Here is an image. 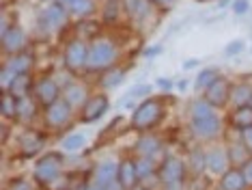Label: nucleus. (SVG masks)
<instances>
[{
    "instance_id": "23",
    "label": "nucleus",
    "mask_w": 252,
    "mask_h": 190,
    "mask_svg": "<svg viewBox=\"0 0 252 190\" xmlns=\"http://www.w3.org/2000/svg\"><path fill=\"white\" fill-rule=\"evenodd\" d=\"M123 9L129 13V17L134 20H142L149 13V4L147 0H123Z\"/></svg>"
},
{
    "instance_id": "3",
    "label": "nucleus",
    "mask_w": 252,
    "mask_h": 190,
    "mask_svg": "<svg viewBox=\"0 0 252 190\" xmlns=\"http://www.w3.org/2000/svg\"><path fill=\"white\" fill-rule=\"evenodd\" d=\"M117 61V48L110 39H95L89 45L87 69H108Z\"/></svg>"
},
{
    "instance_id": "10",
    "label": "nucleus",
    "mask_w": 252,
    "mask_h": 190,
    "mask_svg": "<svg viewBox=\"0 0 252 190\" xmlns=\"http://www.w3.org/2000/svg\"><path fill=\"white\" fill-rule=\"evenodd\" d=\"M69 117H71V104L67 100H59L52 106L45 108V123L50 128H61V125H65L69 121Z\"/></svg>"
},
{
    "instance_id": "29",
    "label": "nucleus",
    "mask_w": 252,
    "mask_h": 190,
    "mask_svg": "<svg viewBox=\"0 0 252 190\" xmlns=\"http://www.w3.org/2000/svg\"><path fill=\"white\" fill-rule=\"evenodd\" d=\"M65 152H69V153H76V152H80V149L84 147V136L82 134H69L63 141V145H61Z\"/></svg>"
},
{
    "instance_id": "30",
    "label": "nucleus",
    "mask_w": 252,
    "mask_h": 190,
    "mask_svg": "<svg viewBox=\"0 0 252 190\" xmlns=\"http://www.w3.org/2000/svg\"><path fill=\"white\" fill-rule=\"evenodd\" d=\"M69 9H71V13H73V15H80V17H84V15L93 13L95 4H93V0H76V2H73Z\"/></svg>"
},
{
    "instance_id": "1",
    "label": "nucleus",
    "mask_w": 252,
    "mask_h": 190,
    "mask_svg": "<svg viewBox=\"0 0 252 190\" xmlns=\"http://www.w3.org/2000/svg\"><path fill=\"white\" fill-rule=\"evenodd\" d=\"M190 117H192V128L194 134L200 138H216L220 136V119L214 113V106L207 100H198L190 106Z\"/></svg>"
},
{
    "instance_id": "8",
    "label": "nucleus",
    "mask_w": 252,
    "mask_h": 190,
    "mask_svg": "<svg viewBox=\"0 0 252 190\" xmlns=\"http://www.w3.org/2000/svg\"><path fill=\"white\" fill-rule=\"evenodd\" d=\"M205 100H207L214 108H224L228 100H231V84L224 78H218L214 84L205 89Z\"/></svg>"
},
{
    "instance_id": "42",
    "label": "nucleus",
    "mask_w": 252,
    "mask_h": 190,
    "mask_svg": "<svg viewBox=\"0 0 252 190\" xmlns=\"http://www.w3.org/2000/svg\"><path fill=\"white\" fill-rule=\"evenodd\" d=\"M194 65H196V61H194V59H190V61L183 63V67H186V69H190V67H194Z\"/></svg>"
},
{
    "instance_id": "31",
    "label": "nucleus",
    "mask_w": 252,
    "mask_h": 190,
    "mask_svg": "<svg viewBox=\"0 0 252 190\" xmlns=\"http://www.w3.org/2000/svg\"><path fill=\"white\" fill-rule=\"evenodd\" d=\"M228 158H231V164H244L246 160H250L252 155H248L242 149V145H233L231 152H228Z\"/></svg>"
},
{
    "instance_id": "20",
    "label": "nucleus",
    "mask_w": 252,
    "mask_h": 190,
    "mask_svg": "<svg viewBox=\"0 0 252 190\" xmlns=\"http://www.w3.org/2000/svg\"><path fill=\"white\" fill-rule=\"evenodd\" d=\"M41 136L35 134V132H24L20 138V145H22V153L24 155H32L41 149Z\"/></svg>"
},
{
    "instance_id": "21",
    "label": "nucleus",
    "mask_w": 252,
    "mask_h": 190,
    "mask_svg": "<svg viewBox=\"0 0 252 190\" xmlns=\"http://www.w3.org/2000/svg\"><path fill=\"white\" fill-rule=\"evenodd\" d=\"M37 114V102L31 95L18 100V119L20 121H31Z\"/></svg>"
},
{
    "instance_id": "27",
    "label": "nucleus",
    "mask_w": 252,
    "mask_h": 190,
    "mask_svg": "<svg viewBox=\"0 0 252 190\" xmlns=\"http://www.w3.org/2000/svg\"><path fill=\"white\" fill-rule=\"evenodd\" d=\"M123 78H125L123 69H110V72H106L104 78H101V86H104V89H112V86L121 84Z\"/></svg>"
},
{
    "instance_id": "9",
    "label": "nucleus",
    "mask_w": 252,
    "mask_h": 190,
    "mask_svg": "<svg viewBox=\"0 0 252 190\" xmlns=\"http://www.w3.org/2000/svg\"><path fill=\"white\" fill-rule=\"evenodd\" d=\"M108 106H110V102H108L106 95L89 97V100L82 104V114H80V119H82L84 123H93V121H97L99 117H104V113L108 111Z\"/></svg>"
},
{
    "instance_id": "17",
    "label": "nucleus",
    "mask_w": 252,
    "mask_h": 190,
    "mask_svg": "<svg viewBox=\"0 0 252 190\" xmlns=\"http://www.w3.org/2000/svg\"><path fill=\"white\" fill-rule=\"evenodd\" d=\"M231 123L235 130H244V132L252 128V106L250 104L235 108V113L231 114Z\"/></svg>"
},
{
    "instance_id": "13",
    "label": "nucleus",
    "mask_w": 252,
    "mask_h": 190,
    "mask_svg": "<svg viewBox=\"0 0 252 190\" xmlns=\"http://www.w3.org/2000/svg\"><path fill=\"white\" fill-rule=\"evenodd\" d=\"M117 180L121 182L123 190H131L136 186V182H138V173H136V162L134 160H121Z\"/></svg>"
},
{
    "instance_id": "19",
    "label": "nucleus",
    "mask_w": 252,
    "mask_h": 190,
    "mask_svg": "<svg viewBox=\"0 0 252 190\" xmlns=\"http://www.w3.org/2000/svg\"><path fill=\"white\" fill-rule=\"evenodd\" d=\"M136 152H138L142 158H153L156 152H159V141L156 136H151V134L140 136L138 143H136Z\"/></svg>"
},
{
    "instance_id": "22",
    "label": "nucleus",
    "mask_w": 252,
    "mask_h": 190,
    "mask_svg": "<svg viewBox=\"0 0 252 190\" xmlns=\"http://www.w3.org/2000/svg\"><path fill=\"white\" fill-rule=\"evenodd\" d=\"M7 67L15 74V76H18V74H28L32 67V56L31 54H15L13 59L9 61Z\"/></svg>"
},
{
    "instance_id": "11",
    "label": "nucleus",
    "mask_w": 252,
    "mask_h": 190,
    "mask_svg": "<svg viewBox=\"0 0 252 190\" xmlns=\"http://www.w3.org/2000/svg\"><path fill=\"white\" fill-rule=\"evenodd\" d=\"M35 97L39 104H43V106L48 108V106H52L54 102L61 100V89L52 78H41L35 84Z\"/></svg>"
},
{
    "instance_id": "28",
    "label": "nucleus",
    "mask_w": 252,
    "mask_h": 190,
    "mask_svg": "<svg viewBox=\"0 0 252 190\" xmlns=\"http://www.w3.org/2000/svg\"><path fill=\"white\" fill-rule=\"evenodd\" d=\"M218 78H220V76H218L216 69H203V72L198 74V78H196V89L198 91H205L209 84H214Z\"/></svg>"
},
{
    "instance_id": "15",
    "label": "nucleus",
    "mask_w": 252,
    "mask_h": 190,
    "mask_svg": "<svg viewBox=\"0 0 252 190\" xmlns=\"http://www.w3.org/2000/svg\"><path fill=\"white\" fill-rule=\"evenodd\" d=\"M117 175H119V164L114 162H101L99 166L95 169V184H99V186L108 188L110 184L117 182Z\"/></svg>"
},
{
    "instance_id": "25",
    "label": "nucleus",
    "mask_w": 252,
    "mask_h": 190,
    "mask_svg": "<svg viewBox=\"0 0 252 190\" xmlns=\"http://www.w3.org/2000/svg\"><path fill=\"white\" fill-rule=\"evenodd\" d=\"M231 100L237 104V106H246L252 100V89L248 84H237L235 89H231Z\"/></svg>"
},
{
    "instance_id": "43",
    "label": "nucleus",
    "mask_w": 252,
    "mask_h": 190,
    "mask_svg": "<svg viewBox=\"0 0 252 190\" xmlns=\"http://www.w3.org/2000/svg\"><path fill=\"white\" fill-rule=\"evenodd\" d=\"M61 2H63V4H65V7H71V4H73V2H76V0H61Z\"/></svg>"
},
{
    "instance_id": "38",
    "label": "nucleus",
    "mask_w": 252,
    "mask_h": 190,
    "mask_svg": "<svg viewBox=\"0 0 252 190\" xmlns=\"http://www.w3.org/2000/svg\"><path fill=\"white\" fill-rule=\"evenodd\" d=\"M239 50H244V41H233V43L226 48V54H237Z\"/></svg>"
},
{
    "instance_id": "26",
    "label": "nucleus",
    "mask_w": 252,
    "mask_h": 190,
    "mask_svg": "<svg viewBox=\"0 0 252 190\" xmlns=\"http://www.w3.org/2000/svg\"><path fill=\"white\" fill-rule=\"evenodd\" d=\"M0 108H2V117L4 119H18V100H15L9 91L2 95V104H0Z\"/></svg>"
},
{
    "instance_id": "4",
    "label": "nucleus",
    "mask_w": 252,
    "mask_h": 190,
    "mask_svg": "<svg viewBox=\"0 0 252 190\" xmlns=\"http://www.w3.org/2000/svg\"><path fill=\"white\" fill-rule=\"evenodd\" d=\"M61 173H63L61 153H45L35 164V180L41 184V186H50L52 182L59 180Z\"/></svg>"
},
{
    "instance_id": "36",
    "label": "nucleus",
    "mask_w": 252,
    "mask_h": 190,
    "mask_svg": "<svg viewBox=\"0 0 252 190\" xmlns=\"http://www.w3.org/2000/svg\"><path fill=\"white\" fill-rule=\"evenodd\" d=\"M242 173H244L246 182H248V186H252V158H250V160H246V162H244Z\"/></svg>"
},
{
    "instance_id": "39",
    "label": "nucleus",
    "mask_w": 252,
    "mask_h": 190,
    "mask_svg": "<svg viewBox=\"0 0 252 190\" xmlns=\"http://www.w3.org/2000/svg\"><path fill=\"white\" fill-rule=\"evenodd\" d=\"M156 4H159V7H170V4L175 2V0H153Z\"/></svg>"
},
{
    "instance_id": "5",
    "label": "nucleus",
    "mask_w": 252,
    "mask_h": 190,
    "mask_svg": "<svg viewBox=\"0 0 252 190\" xmlns=\"http://www.w3.org/2000/svg\"><path fill=\"white\" fill-rule=\"evenodd\" d=\"M183 175H186V166H183L179 158H173V155L166 158L162 166H159V180H162L166 190H179Z\"/></svg>"
},
{
    "instance_id": "41",
    "label": "nucleus",
    "mask_w": 252,
    "mask_h": 190,
    "mask_svg": "<svg viewBox=\"0 0 252 190\" xmlns=\"http://www.w3.org/2000/svg\"><path fill=\"white\" fill-rule=\"evenodd\" d=\"M246 143H248V145H252V128L246 130Z\"/></svg>"
},
{
    "instance_id": "32",
    "label": "nucleus",
    "mask_w": 252,
    "mask_h": 190,
    "mask_svg": "<svg viewBox=\"0 0 252 190\" xmlns=\"http://www.w3.org/2000/svg\"><path fill=\"white\" fill-rule=\"evenodd\" d=\"M76 31L82 35V37H87V39H91V37H95L97 33H99V26L95 24V22H80L78 24V28Z\"/></svg>"
},
{
    "instance_id": "18",
    "label": "nucleus",
    "mask_w": 252,
    "mask_h": 190,
    "mask_svg": "<svg viewBox=\"0 0 252 190\" xmlns=\"http://www.w3.org/2000/svg\"><path fill=\"white\" fill-rule=\"evenodd\" d=\"M231 164V158H228L226 152H209L205 155V166L214 173H226V166Z\"/></svg>"
},
{
    "instance_id": "2",
    "label": "nucleus",
    "mask_w": 252,
    "mask_h": 190,
    "mask_svg": "<svg viewBox=\"0 0 252 190\" xmlns=\"http://www.w3.org/2000/svg\"><path fill=\"white\" fill-rule=\"evenodd\" d=\"M164 117V106L159 100H145L142 104L136 106L134 114H131V128L134 130H140L145 132L149 128H153V125L158 123L159 119Z\"/></svg>"
},
{
    "instance_id": "6",
    "label": "nucleus",
    "mask_w": 252,
    "mask_h": 190,
    "mask_svg": "<svg viewBox=\"0 0 252 190\" xmlns=\"http://www.w3.org/2000/svg\"><path fill=\"white\" fill-rule=\"evenodd\" d=\"M67 22V9L61 2H50L39 11V24L45 31H56Z\"/></svg>"
},
{
    "instance_id": "46",
    "label": "nucleus",
    "mask_w": 252,
    "mask_h": 190,
    "mask_svg": "<svg viewBox=\"0 0 252 190\" xmlns=\"http://www.w3.org/2000/svg\"><path fill=\"white\" fill-rule=\"evenodd\" d=\"M250 106H252V100H250Z\"/></svg>"
},
{
    "instance_id": "45",
    "label": "nucleus",
    "mask_w": 252,
    "mask_h": 190,
    "mask_svg": "<svg viewBox=\"0 0 252 190\" xmlns=\"http://www.w3.org/2000/svg\"><path fill=\"white\" fill-rule=\"evenodd\" d=\"M200 2H211V0H200Z\"/></svg>"
},
{
    "instance_id": "44",
    "label": "nucleus",
    "mask_w": 252,
    "mask_h": 190,
    "mask_svg": "<svg viewBox=\"0 0 252 190\" xmlns=\"http://www.w3.org/2000/svg\"><path fill=\"white\" fill-rule=\"evenodd\" d=\"M131 190H147V188H142V186H134V188H131Z\"/></svg>"
},
{
    "instance_id": "35",
    "label": "nucleus",
    "mask_w": 252,
    "mask_h": 190,
    "mask_svg": "<svg viewBox=\"0 0 252 190\" xmlns=\"http://www.w3.org/2000/svg\"><path fill=\"white\" fill-rule=\"evenodd\" d=\"M9 190H32V188H31V184H28L26 180H22L20 177V180H13L9 184Z\"/></svg>"
},
{
    "instance_id": "40",
    "label": "nucleus",
    "mask_w": 252,
    "mask_h": 190,
    "mask_svg": "<svg viewBox=\"0 0 252 190\" xmlns=\"http://www.w3.org/2000/svg\"><path fill=\"white\" fill-rule=\"evenodd\" d=\"M84 190H106V188H104V186H99V184H95V182H93V184H89V186L84 188Z\"/></svg>"
},
{
    "instance_id": "34",
    "label": "nucleus",
    "mask_w": 252,
    "mask_h": 190,
    "mask_svg": "<svg viewBox=\"0 0 252 190\" xmlns=\"http://www.w3.org/2000/svg\"><path fill=\"white\" fill-rule=\"evenodd\" d=\"M248 9H250L248 0H235V2H233V11L237 15H246V13H248Z\"/></svg>"
},
{
    "instance_id": "16",
    "label": "nucleus",
    "mask_w": 252,
    "mask_h": 190,
    "mask_svg": "<svg viewBox=\"0 0 252 190\" xmlns=\"http://www.w3.org/2000/svg\"><path fill=\"white\" fill-rule=\"evenodd\" d=\"M248 182H246L244 173L239 169H228L226 173H222L220 180V188L222 190H246Z\"/></svg>"
},
{
    "instance_id": "7",
    "label": "nucleus",
    "mask_w": 252,
    "mask_h": 190,
    "mask_svg": "<svg viewBox=\"0 0 252 190\" xmlns=\"http://www.w3.org/2000/svg\"><path fill=\"white\" fill-rule=\"evenodd\" d=\"M87 56H89V45L82 39H73L65 48V65L69 69L87 67Z\"/></svg>"
},
{
    "instance_id": "12",
    "label": "nucleus",
    "mask_w": 252,
    "mask_h": 190,
    "mask_svg": "<svg viewBox=\"0 0 252 190\" xmlns=\"http://www.w3.org/2000/svg\"><path fill=\"white\" fill-rule=\"evenodd\" d=\"M24 43H26V35L18 26H13L11 31L2 35V48H4V52H9V54H20Z\"/></svg>"
},
{
    "instance_id": "33",
    "label": "nucleus",
    "mask_w": 252,
    "mask_h": 190,
    "mask_svg": "<svg viewBox=\"0 0 252 190\" xmlns=\"http://www.w3.org/2000/svg\"><path fill=\"white\" fill-rule=\"evenodd\" d=\"M136 173H138V180H142V177H147V175H151L153 173V162H151V158H142L136 162Z\"/></svg>"
},
{
    "instance_id": "14",
    "label": "nucleus",
    "mask_w": 252,
    "mask_h": 190,
    "mask_svg": "<svg viewBox=\"0 0 252 190\" xmlns=\"http://www.w3.org/2000/svg\"><path fill=\"white\" fill-rule=\"evenodd\" d=\"M31 89H35V82L31 80L28 74H18L9 84V93L15 97V100H22V97H28L31 95Z\"/></svg>"
},
{
    "instance_id": "24",
    "label": "nucleus",
    "mask_w": 252,
    "mask_h": 190,
    "mask_svg": "<svg viewBox=\"0 0 252 190\" xmlns=\"http://www.w3.org/2000/svg\"><path fill=\"white\" fill-rule=\"evenodd\" d=\"M65 100L71 104V106H78V104L87 102V89L82 84H69L65 89Z\"/></svg>"
},
{
    "instance_id": "37",
    "label": "nucleus",
    "mask_w": 252,
    "mask_h": 190,
    "mask_svg": "<svg viewBox=\"0 0 252 190\" xmlns=\"http://www.w3.org/2000/svg\"><path fill=\"white\" fill-rule=\"evenodd\" d=\"M149 91H151V86H149V84L136 86V89H131L129 93H127V100H129V97H136V95H145V93H149Z\"/></svg>"
}]
</instances>
